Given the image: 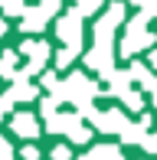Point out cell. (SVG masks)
I'll return each instance as SVG.
<instances>
[{"mask_svg": "<svg viewBox=\"0 0 157 160\" xmlns=\"http://www.w3.org/2000/svg\"><path fill=\"white\" fill-rule=\"evenodd\" d=\"M154 111H157V92H154Z\"/></svg>", "mask_w": 157, "mask_h": 160, "instance_id": "e575fe53", "label": "cell"}, {"mask_svg": "<svg viewBox=\"0 0 157 160\" xmlns=\"http://www.w3.org/2000/svg\"><path fill=\"white\" fill-rule=\"evenodd\" d=\"M72 121H75V114H53V118L46 121V131L49 134H69V128H72Z\"/></svg>", "mask_w": 157, "mask_h": 160, "instance_id": "5bb4252c", "label": "cell"}, {"mask_svg": "<svg viewBox=\"0 0 157 160\" xmlns=\"http://www.w3.org/2000/svg\"><path fill=\"white\" fill-rule=\"evenodd\" d=\"M46 13H43V7H30V10L23 13V20H20V30L23 33H43L46 30Z\"/></svg>", "mask_w": 157, "mask_h": 160, "instance_id": "8fae6325", "label": "cell"}, {"mask_svg": "<svg viewBox=\"0 0 157 160\" xmlns=\"http://www.w3.org/2000/svg\"><path fill=\"white\" fill-rule=\"evenodd\" d=\"M0 160H13V147H10V141H3V137H0Z\"/></svg>", "mask_w": 157, "mask_h": 160, "instance_id": "f1b7e54d", "label": "cell"}, {"mask_svg": "<svg viewBox=\"0 0 157 160\" xmlns=\"http://www.w3.org/2000/svg\"><path fill=\"white\" fill-rule=\"evenodd\" d=\"M102 78L108 82V95H115V98H121V95L128 92V85L134 82L128 69H115V72H108V75H102Z\"/></svg>", "mask_w": 157, "mask_h": 160, "instance_id": "30bf717a", "label": "cell"}, {"mask_svg": "<svg viewBox=\"0 0 157 160\" xmlns=\"http://www.w3.org/2000/svg\"><path fill=\"white\" fill-rule=\"evenodd\" d=\"M39 7H43L46 17H56V13L62 10V0H39Z\"/></svg>", "mask_w": 157, "mask_h": 160, "instance_id": "d4e9b609", "label": "cell"}, {"mask_svg": "<svg viewBox=\"0 0 157 160\" xmlns=\"http://www.w3.org/2000/svg\"><path fill=\"white\" fill-rule=\"evenodd\" d=\"M128 72H131V78H134V82H141V85L154 78V75H151V69H147L144 62H131V65H128Z\"/></svg>", "mask_w": 157, "mask_h": 160, "instance_id": "d6986e66", "label": "cell"}, {"mask_svg": "<svg viewBox=\"0 0 157 160\" xmlns=\"http://www.w3.org/2000/svg\"><path fill=\"white\" fill-rule=\"evenodd\" d=\"M13 105H17V98H13V92H3L0 95V114H10Z\"/></svg>", "mask_w": 157, "mask_h": 160, "instance_id": "484cf974", "label": "cell"}, {"mask_svg": "<svg viewBox=\"0 0 157 160\" xmlns=\"http://www.w3.org/2000/svg\"><path fill=\"white\" fill-rule=\"evenodd\" d=\"M75 160H95V157H92V154H82V157H75Z\"/></svg>", "mask_w": 157, "mask_h": 160, "instance_id": "836d02e7", "label": "cell"}, {"mask_svg": "<svg viewBox=\"0 0 157 160\" xmlns=\"http://www.w3.org/2000/svg\"><path fill=\"white\" fill-rule=\"evenodd\" d=\"M59 105H62V101L59 98H56V95H49V98H43V118H53V114H59Z\"/></svg>", "mask_w": 157, "mask_h": 160, "instance_id": "603a6c76", "label": "cell"}, {"mask_svg": "<svg viewBox=\"0 0 157 160\" xmlns=\"http://www.w3.org/2000/svg\"><path fill=\"white\" fill-rule=\"evenodd\" d=\"M7 30H10V26H7V20H0V39L7 36Z\"/></svg>", "mask_w": 157, "mask_h": 160, "instance_id": "4dcf8cb0", "label": "cell"}, {"mask_svg": "<svg viewBox=\"0 0 157 160\" xmlns=\"http://www.w3.org/2000/svg\"><path fill=\"white\" fill-rule=\"evenodd\" d=\"M0 118H3V114H0Z\"/></svg>", "mask_w": 157, "mask_h": 160, "instance_id": "d590c367", "label": "cell"}, {"mask_svg": "<svg viewBox=\"0 0 157 160\" xmlns=\"http://www.w3.org/2000/svg\"><path fill=\"white\" fill-rule=\"evenodd\" d=\"M147 46H157V36L151 30H144V33H124V39L118 42V56H128V59H131L134 52H141V49H147Z\"/></svg>", "mask_w": 157, "mask_h": 160, "instance_id": "5b68a950", "label": "cell"}, {"mask_svg": "<svg viewBox=\"0 0 157 160\" xmlns=\"http://www.w3.org/2000/svg\"><path fill=\"white\" fill-rule=\"evenodd\" d=\"M89 154L95 157V160H124V154H121L118 144H95Z\"/></svg>", "mask_w": 157, "mask_h": 160, "instance_id": "9a60e30c", "label": "cell"}, {"mask_svg": "<svg viewBox=\"0 0 157 160\" xmlns=\"http://www.w3.org/2000/svg\"><path fill=\"white\" fill-rule=\"evenodd\" d=\"M10 128H13V134H20L23 141L39 137V121H36V114H30V111H17V114H10Z\"/></svg>", "mask_w": 157, "mask_h": 160, "instance_id": "52a82bcc", "label": "cell"}, {"mask_svg": "<svg viewBox=\"0 0 157 160\" xmlns=\"http://www.w3.org/2000/svg\"><path fill=\"white\" fill-rule=\"evenodd\" d=\"M62 88H66V98L72 101V105H82V101L98 98V85L92 82L85 72H72V75L62 82Z\"/></svg>", "mask_w": 157, "mask_h": 160, "instance_id": "7a4b0ae2", "label": "cell"}, {"mask_svg": "<svg viewBox=\"0 0 157 160\" xmlns=\"http://www.w3.org/2000/svg\"><path fill=\"white\" fill-rule=\"evenodd\" d=\"M75 56H78V46H62L59 52H56V69H69Z\"/></svg>", "mask_w": 157, "mask_h": 160, "instance_id": "ac0fdd59", "label": "cell"}, {"mask_svg": "<svg viewBox=\"0 0 157 160\" xmlns=\"http://www.w3.org/2000/svg\"><path fill=\"white\" fill-rule=\"evenodd\" d=\"M92 124L102 131V134H121L124 124H128V118H124V111H121V108H108V111H102Z\"/></svg>", "mask_w": 157, "mask_h": 160, "instance_id": "ba28073f", "label": "cell"}, {"mask_svg": "<svg viewBox=\"0 0 157 160\" xmlns=\"http://www.w3.org/2000/svg\"><path fill=\"white\" fill-rule=\"evenodd\" d=\"M141 147H144L147 154H157V134H151V137H147L144 144H141Z\"/></svg>", "mask_w": 157, "mask_h": 160, "instance_id": "f546056e", "label": "cell"}, {"mask_svg": "<svg viewBox=\"0 0 157 160\" xmlns=\"http://www.w3.org/2000/svg\"><path fill=\"white\" fill-rule=\"evenodd\" d=\"M0 7H3V17H23V13L30 10V7H26L23 0H3Z\"/></svg>", "mask_w": 157, "mask_h": 160, "instance_id": "ffe728a7", "label": "cell"}, {"mask_svg": "<svg viewBox=\"0 0 157 160\" xmlns=\"http://www.w3.org/2000/svg\"><path fill=\"white\" fill-rule=\"evenodd\" d=\"M69 141H72V144H89V141H92V128L82 124V118H78V114H75L72 128H69Z\"/></svg>", "mask_w": 157, "mask_h": 160, "instance_id": "2e32d148", "label": "cell"}, {"mask_svg": "<svg viewBox=\"0 0 157 160\" xmlns=\"http://www.w3.org/2000/svg\"><path fill=\"white\" fill-rule=\"evenodd\" d=\"M131 3H138V7H141V10H144V7H147V3H151V0H131Z\"/></svg>", "mask_w": 157, "mask_h": 160, "instance_id": "1f68e13d", "label": "cell"}, {"mask_svg": "<svg viewBox=\"0 0 157 160\" xmlns=\"http://www.w3.org/2000/svg\"><path fill=\"white\" fill-rule=\"evenodd\" d=\"M151 65H154V69H157V49H154V52H151Z\"/></svg>", "mask_w": 157, "mask_h": 160, "instance_id": "d6a6232c", "label": "cell"}, {"mask_svg": "<svg viewBox=\"0 0 157 160\" xmlns=\"http://www.w3.org/2000/svg\"><path fill=\"white\" fill-rule=\"evenodd\" d=\"M53 160H72L69 144H56V147H53Z\"/></svg>", "mask_w": 157, "mask_h": 160, "instance_id": "4316f807", "label": "cell"}, {"mask_svg": "<svg viewBox=\"0 0 157 160\" xmlns=\"http://www.w3.org/2000/svg\"><path fill=\"white\" fill-rule=\"evenodd\" d=\"M85 65H89L92 72H98V75L115 72V46H102V42H95V46L85 52Z\"/></svg>", "mask_w": 157, "mask_h": 160, "instance_id": "277c9868", "label": "cell"}, {"mask_svg": "<svg viewBox=\"0 0 157 160\" xmlns=\"http://www.w3.org/2000/svg\"><path fill=\"white\" fill-rule=\"evenodd\" d=\"M0 3H3V0H0Z\"/></svg>", "mask_w": 157, "mask_h": 160, "instance_id": "8d00e7d4", "label": "cell"}, {"mask_svg": "<svg viewBox=\"0 0 157 160\" xmlns=\"http://www.w3.org/2000/svg\"><path fill=\"white\" fill-rule=\"evenodd\" d=\"M20 157H23V160H39V147H33V144H23V147H20Z\"/></svg>", "mask_w": 157, "mask_h": 160, "instance_id": "83f0119b", "label": "cell"}, {"mask_svg": "<svg viewBox=\"0 0 157 160\" xmlns=\"http://www.w3.org/2000/svg\"><path fill=\"white\" fill-rule=\"evenodd\" d=\"M82 13L78 10H69L56 20V36H59L66 46H82Z\"/></svg>", "mask_w": 157, "mask_h": 160, "instance_id": "3957f363", "label": "cell"}, {"mask_svg": "<svg viewBox=\"0 0 157 160\" xmlns=\"http://www.w3.org/2000/svg\"><path fill=\"white\" fill-rule=\"evenodd\" d=\"M75 10L82 13V17H92V13L102 10V0H75Z\"/></svg>", "mask_w": 157, "mask_h": 160, "instance_id": "7402d4cb", "label": "cell"}, {"mask_svg": "<svg viewBox=\"0 0 157 160\" xmlns=\"http://www.w3.org/2000/svg\"><path fill=\"white\" fill-rule=\"evenodd\" d=\"M20 52L26 56V62H36V65H46V59L53 56V49H49V42L43 39H26L23 46H20Z\"/></svg>", "mask_w": 157, "mask_h": 160, "instance_id": "9c48e42d", "label": "cell"}, {"mask_svg": "<svg viewBox=\"0 0 157 160\" xmlns=\"http://www.w3.org/2000/svg\"><path fill=\"white\" fill-rule=\"evenodd\" d=\"M59 75H56V72H46V75H43V88H49V95H53V92H59Z\"/></svg>", "mask_w": 157, "mask_h": 160, "instance_id": "cb8c5ba5", "label": "cell"}, {"mask_svg": "<svg viewBox=\"0 0 157 160\" xmlns=\"http://www.w3.org/2000/svg\"><path fill=\"white\" fill-rule=\"evenodd\" d=\"M121 105H124L131 114H141V111H144V95H141V92H131V88H128L124 95H121Z\"/></svg>", "mask_w": 157, "mask_h": 160, "instance_id": "e0dca14e", "label": "cell"}, {"mask_svg": "<svg viewBox=\"0 0 157 160\" xmlns=\"http://www.w3.org/2000/svg\"><path fill=\"white\" fill-rule=\"evenodd\" d=\"M147 20H151V17H147L144 10L134 13V17L128 20V30H124V33H144V30H147Z\"/></svg>", "mask_w": 157, "mask_h": 160, "instance_id": "44dd1931", "label": "cell"}, {"mask_svg": "<svg viewBox=\"0 0 157 160\" xmlns=\"http://www.w3.org/2000/svg\"><path fill=\"white\" fill-rule=\"evenodd\" d=\"M151 124H154V118L151 114H141V121H128L124 131H121V144H144L147 137H151Z\"/></svg>", "mask_w": 157, "mask_h": 160, "instance_id": "8992f818", "label": "cell"}, {"mask_svg": "<svg viewBox=\"0 0 157 160\" xmlns=\"http://www.w3.org/2000/svg\"><path fill=\"white\" fill-rule=\"evenodd\" d=\"M121 23H124V3H111L108 10H105V17L95 23V30H92V33H95V42H102V46H115L111 39H115V30H118Z\"/></svg>", "mask_w": 157, "mask_h": 160, "instance_id": "6da1fadb", "label": "cell"}, {"mask_svg": "<svg viewBox=\"0 0 157 160\" xmlns=\"http://www.w3.org/2000/svg\"><path fill=\"white\" fill-rule=\"evenodd\" d=\"M0 75L3 78H17L20 75V65H17V52H13V49H3V52H0Z\"/></svg>", "mask_w": 157, "mask_h": 160, "instance_id": "4fadbf2b", "label": "cell"}, {"mask_svg": "<svg viewBox=\"0 0 157 160\" xmlns=\"http://www.w3.org/2000/svg\"><path fill=\"white\" fill-rule=\"evenodd\" d=\"M10 92H13V98H17V101H33V98H39V88H36V85H33L26 75H23V72L13 78Z\"/></svg>", "mask_w": 157, "mask_h": 160, "instance_id": "7c38bea8", "label": "cell"}]
</instances>
